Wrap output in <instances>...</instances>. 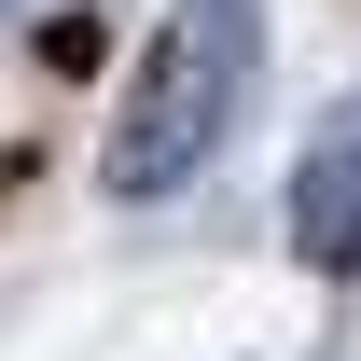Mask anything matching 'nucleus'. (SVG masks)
Returning <instances> with one entry per match:
<instances>
[{
  "label": "nucleus",
  "mask_w": 361,
  "mask_h": 361,
  "mask_svg": "<svg viewBox=\"0 0 361 361\" xmlns=\"http://www.w3.org/2000/svg\"><path fill=\"white\" fill-rule=\"evenodd\" d=\"M250 84H264V0H167V28L139 42V84L111 111L97 180L126 209H167L180 180H209V153L236 139Z\"/></svg>",
  "instance_id": "nucleus-1"
},
{
  "label": "nucleus",
  "mask_w": 361,
  "mask_h": 361,
  "mask_svg": "<svg viewBox=\"0 0 361 361\" xmlns=\"http://www.w3.org/2000/svg\"><path fill=\"white\" fill-rule=\"evenodd\" d=\"M292 250H306L319 278H361V97L306 139V167H292Z\"/></svg>",
  "instance_id": "nucleus-2"
}]
</instances>
